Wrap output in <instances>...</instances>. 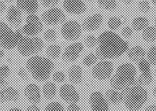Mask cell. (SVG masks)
<instances>
[{"label": "cell", "mask_w": 156, "mask_h": 111, "mask_svg": "<svg viewBox=\"0 0 156 111\" xmlns=\"http://www.w3.org/2000/svg\"><path fill=\"white\" fill-rule=\"evenodd\" d=\"M65 18L64 12L60 8L55 6L50 7L42 15V20L48 25H56L63 22Z\"/></svg>", "instance_id": "12"}, {"label": "cell", "mask_w": 156, "mask_h": 111, "mask_svg": "<svg viewBox=\"0 0 156 111\" xmlns=\"http://www.w3.org/2000/svg\"><path fill=\"white\" fill-rule=\"evenodd\" d=\"M4 2H12L13 0H3Z\"/></svg>", "instance_id": "49"}, {"label": "cell", "mask_w": 156, "mask_h": 111, "mask_svg": "<svg viewBox=\"0 0 156 111\" xmlns=\"http://www.w3.org/2000/svg\"><path fill=\"white\" fill-rule=\"evenodd\" d=\"M155 72H156V71H155Z\"/></svg>", "instance_id": "53"}, {"label": "cell", "mask_w": 156, "mask_h": 111, "mask_svg": "<svg viewBox=\"0 0 156 111\" xmlns=\"http://www.w3.org/2000/svg\"><path fill=\"white\" fill-rule=\"evenodd\" d=\"M137 67L140 72L137 78L136 84L140 86H147L152 83L153 76L151 70V64L149 61L144 58L137 62Z\"/></svg>", "instance_id": "8"}, {"label": "cell", "mask_w": 156, "mask_h": 111, "mask_svg": "<svg viewBox=\"0 0 156 111\" xmlns=\"http://www.w3.org/2000/svg\"><path fill=\"white\" fill-rule=\"evenodd\" d=\"M84 42L85 45L88 47L90 48L95 47V46H97L98 37L94 35L87 36L84 39Z\"/></svg>", "instance_id": "35"}, {"label": "cell", "mask_w": 156, "mask_h": 111, "mask_svg": "<svg viewBox=\"0 0 156 111\" xmlns=\"http://www.w3.org/2000/svg\"><path fill=\"white\" fill-rule=\"evenodd\" d=\"M122 25V21L121 18L117 16L110 17L107 21V25L108 28L112 31L120 28Z\"/></svg>", "instance_id": "30"}, {"label": "cell", "mask_w": 156, "mask_h": 111, "mask_svg": "<svg viewBox=\"0 0 156 111\" xmlns=\"http://www.w3.org/2000/svg\"><path fill=\"white\" fill-rule=\"evenodd\" d=\"M68 76L69 80L73 83H80L83 78L82 69L79 65H73L69 69Z\"/></svg>", "instance_id": "22"}, {"label": "cell", "mask_w": 156, "mask_h": 111, "mask_svg": "<svg viewBox=\"0 0 156 111\" xmlns=\"http://www.w3.org/2000/svg\"><path fill=\"white\" fill-rule=\"evenodd\" d=\"M8 111H23L21 108L18 107H12L11 109H9Z\"/></svg>", "instance_id": "45"}, {"label": "cell", "mask_w": 156, "mask_h": 111, "mask_svg": "<svg viewBox=\"0 0 156 111\" xmlns=\"http://www.w3.org/2000/svg\"><path fill=\"white\" fill-rule=\"evenodd\" d=\"M40 1L45 6L51 7L55 6L58 3L59 0H40Z\"/></svg>", "instance_id": "40"}, {"label": "cell", "mask_w": 156, "mask_h": 111, "mask_svg": "<svg viewBox=\"0 0 156 111\" xmlns=\"http://www.w3.org/2000/svg\"><path fill=\"white\" fill-rule=\"evenodd\" d=\"M11 70L8 65L0 66V88L7 86L8 80L11 76Z\"/></svg>", "instance_id": "26"}, {"label": "cell", "mask_w": 156, "mask_h": 111, "mask_svg": "<svg viewBox=\"0 0 156 111\" xmlns=\"http://www.w3.org/2000/svg\"><path fill=\"white\" fill-rule=\"evenodd\" d=\"M20 98L19 91L12 86H5L0 89V102L3 103L15 102Z\"/></svg>", "instance_id": "15"}, {"label": "cell", "mask_w": 156, "mask_h": 111, "mask_svg": "<svg viewBox=\"0 0 156 111\" xmlns=\"http://www.w3.org/2000/svg\"><path fill=\"white\" fill-rule=\"evenodd\" d=\"M68 111H81L77 103H70L68 107Z\"/></svg>", "instance_id": "41"}, {"label": "cell", "mask_w": 156, "mask_h": 111, "mask_svg": "<svg viewBox=\"0 0 156 111\" xmlns=\"http://www.w3.org/2000/svg\"><path fill=\"white\" fill-rule=\"evenodd\" d=\"M42 92L46 99H53L57 94L56 86L54 82H46L43 86Z\"/></svg>", "instance_id": "25"}, {"label": "cell", "mask_w": 156, "mask_h": 111, "mask_svg": "<svg viewBox=\"0 0 156 111\" xmlns=\"http://www.w3.org/2000/svg\"><path fill=\"white\" fill-rule=\"evenodd\" d=\"M25 97L32 104H37L42 98V92L39 86L34 83L27 84L24 89Z\"/></svg>", "instance_id": "16"}, {"label": "cell", "mask_w": 156, "mask_h": 111, "mask_svg": "<svg viewBox=\"0 0 156 111\" xmlns=\"http://www.w3.org/2000/svg\"><path fill=\"white\" fill-rule=\"evenodd\" d=\"M128 57L133 61H140L145 58L147 52L144 47L141 46H134L129 48L127 52Z\"/></svg>", "instance_id": "21"}, {"label": "cell", "mask_w": 156, "mask_h": 111, "mask_svg": "<svg viewBox=\"0 0 156 111\" xmlns=\"http://www.w3.org/2000/svg\"><path fill=\"white\" fill-rule=\"evenodd\" d=\"M148 98V92L144 87L135 83L123 92V101L128 109L137 111L145 104Z\"/></svg>", "instance_id": "4"}, {"label": "cell", "mask_w": 156, "mask_h": 111, "mask_svg": "<svg viewBox=\"0 0 156 111\" xmlns=\"http://www.w3.org/2000/svg\"><path fill=\"white\" fill-rule=\"evenodd\" d=\"M106 97L109 102L118 104L123 101V92L116 89H110L106 92Z\"/></svg>", "instance_id": "23"}, {"label": "cell", "mask_w": 156, "mask_h": 111, "mask_svg": "<svg viewBox=\"0 0 156 111\" xmlns=\"http://www.w3.org/2000/svg\"><path fill=\"white\" fill-rule=\"evenodd\" d=\"M26 111H41V110L37 104H31L27 108Z\"/></svg>", "instance_id": "42"}, {"label": "cell", "mask_w": 156, "mask_h": 111, "mask_svg": "<svg viewBox=\"0 0 156 111\" xmlns=\"http://www.w3.org/2000/svg\"><path fill=\"white\" fill-rule=\"evenodd\" d=\"M113 70V63L107 60L103 59L94 66L92 75L98 80L105 81L110 78Z\"/></svg>", "instance_id": "7"}, {"label": "cell", "mask_w": 156, "mask_h": 111, "mask_svg": "<svg viewBox=\"0 0 156 111\" xmlns=\"http://www.w3.org/2000/svg\"><path fill=\"white\" fill-rule=\"evenodd\" d=\"M27 69L32 77L39 81H45L50 77L55 68V64L48 58L34 55L27 61Z\"/></svg>", "instance_id": "3"}, {"label": "cell", "mask_w": 156, "mask_h": 111, "mask_svg": "<svg viewBox=\"0 0 156 111\" xmlns=\"http://www.w3.org/2000/svg\"><path fill=\"white\" fill-rule=\"evenodd\" d=\"M59 96L65 101L70 103H77L80 95L76 89L69 84H65L59 89Z\"/></svg>", "instance_id": "13"}, {"label": "cell", "mask_w": 156, "mask_h": 111, "mask_svg": "<svg viewBox=\"0 0 156 111\" xmlns=\"http://www.w3.org/2000/svg\"><path fill=\"white\" fill-rule=\"evenodd\" d=\"M98 4L103 10L112 11L116 9L117 2L116 0H98Z\"/></svg>", "instance_id": "29"}, {"label": "cell", "mask_w": 156, "mask_h": 111, "mask_svg": "<svg viewBox=\"0 0 156 111\" xmlns=\"http://www.w3.org/2000/svg\"><path fill=\"white\" fill-rule=\"evenodd\" d=\"M62 53V49L59 45L52 44L48 47L47 54L48 57L53 59L59 57Z\"/></svg>", "instance_id": "28"}, {"label": "cell", "mask_w": 156, "mask_h": 111, "mask_svg": "<svg viewBox=\"0 0 156 111\" xmlns=\"http://www.w3.org/2000/svg\"><path fill=\"white\" fill-rule=\"evenodd\" d=\"M53 79L55 82L61 83L66 80V74L62 71H57L53 74Z\"/></svg>", "instance_id": "37"}, {"label": "cell", "mask_w": 156, "mask_h": 111, "mask_svg": "<svg viewBox=\"0 0 156 111\" xmlns=\"http://www.w3.org/2000/svg\"><path fill=\"white\" fill-rule=\"evenodd\" d=\"M43 40L37 36H28L24 34L17 46L18 52L24 56H33L43 49Z\"/></svg>", "instance_id": "6"}, {"label": "cell", "mask_w": 156, "mask_h": 111, "mask_svg": "<svg viewBox=\"0 0 156 111\" xmlns=\"http://www.w3.org/2000/svg\"><path fill=\"white\" fill-rule=\"evenodd\" d=\"M43 28L42 20L36 14L28 15L22 28L24 34L28 36H36Z\"/></svg>", "instance_id": "9"}, {"label": "cell", "mask_w": 156, "mask_h": 111, "mask_svg": "<svg viewBox=\"0 0 156 111\" xmlns=\"http://www.w3.org/2000/svg\"><path fill=\"white\" fill-rule=\"evenodd\" d=\"M145 111H156V105L150 104L147 105L145 109Z\"/></svg>", "instance_id": "43"}, {"label": "cell", "mask_w": 156, "mask_h": 111, "mask_svg": "<svg viewBox=\"0 0 156 111\" xmlns=\"http://www.w3.org/2000/svg\"><path fill=\"white\" fill-rule=\"evenodd\" d=\"M138 8L143 12H148L151 9V5L148 1L147 0H141L138 3Z\"/></svg>", "instance_id": "36"}, {"label": "cell", "mask_w": 156, "mask_h": 111, "mask_svg": "<svg viewBox=\"0 0 156 111\" xmlns=\"http://www.w3.org/2000/svg\"><path fill=\"white\" fill-rule=\"evenodd\" d=\"M134 29L132 26H126L122 28V34L124 37L126 38H130L133 35Z\"/></svg>", "instance_id": "39"}, {"label": "cell", "mask_w": 156, "mask_h": 111, "mask_svg": "<svg viewBox=\"0 0 156 111\" xmlns=\"http://www.w3.org/2000/svg\"><path fill=\"white\" fill-rule=\"evenodd\" d=\"M63 7L69 14L80 15L86 9V5L83 0H64Z\"/></svg>", "instance_id": "18"}, {"label": "cell", "mask_w": 156, "mask_h": 111, "mask_svg": "<svg viewBox=\"0 0 156 111\" xmlns=\"http://www.w3.org/2000/svg\"><path fill=\"white\" fill-rule=\"evenodd\" d=\"M24 34L22 28L14 31L5 23L0 22V46L7 50L17 47Z\"/></svg>", "instance_id": "5"}, {"label": "cell", "mask_w": 156, "mask_h": 111, "mask_svg": "<svg viewBox=\"0 0 156 111\" xmlns=\"http://www.w3.org/2000/svg\"><path fill=\"white\" fill-rule=\"evenodd\" d=\"M84 49V46L81 42H75L68 46L63 54V58L66 61L73 62L77 59Z\"/></svg>", "instance_id": "14"}, {"label": "cell", "mask_w": 156, "mask_h": 111, "mask_svg": "<svg viewBox=\"0 0 156 111\" xmlns=\"http://www.w3.org/2000/svg\"><path fill=\"white\" fill-rule=\"evenodd\" d=\"M82 27L80 23L74 20H69L62 25L61 33L63 37L67 40L73 41L80 36Z\"/></svg>", "instance_id": "10"}, {"label": "cell", "mask_w": 156, "mask_h": 111, "mask_svg": "<svg viewBox=\"0 0 156 111\" xmlns=\"http://www.w3.org/2000/svg\"><path fill=\"white\" fill-rule=\"evenodd\" d=\"M83 1H92V0H83Z\"/></svg>", "instance_id": "51"}, {"label": "cell", "mask_w": 156, "mask_h": 111, "mask_svg": "<svg viewBox=\"0 0 156 111\" xmlns=\"http://www.w3.org/2000/svg\"><path fill=\"white\" fill-rule=\"evenodd\" d=\"M137 79L135 67L128 62L119 65L112 77L111 84L113 88L124 91L135 84Z\"/></svg>", "instance_id": "2"}, {"label": "cell", "mask_w": 156, "mask_h": 111, "mask_svg": "<svg viewBox=\"0 0 156 111\" xmlns=\"http://www.w3.org/2000/svg\"><path fill=\"white\" fill-rule=\"evenodd\" d=\"M149 20L144 16L135 17L132 22V27L134 30L138 32H143L149 26Z\"/></svg>", "instance_id": "24"}, {"label": "cell", "mask_w": 156, "mask_h": 111, "mask_svg": "<svg viewBox=\"0 0 156 111\" xmlns=\"http://www.w3.org/2000/svg\"><path fill=\"white\" fill-rule=\"evenodd\" d=\"M17 75L18 78L22 80H26L29 77V72L27 69L25 68H19L17 71Z\"/></svg>", "instance_id": "38"}, {"label": "cell", "mask_w": 156, "mask_h": 111, "mask_svg": "<svg viewBox=\"0 0 156 111\" xmlns=\"http://www.w3.org/2000/svg\"><path fill=\"white\" fill-rule=\"evenodd\" d=\"M16 3L22 12L28 15L35 14L39 6L37 0H17Z\"/></svg>", "instance_id": "19"}, {"label": "cell", "mask_w": 156, "mask_h": 111, "mask_svg": "<svg viewBox=\"0 0 156 111\" xmlns=\"http://www.w3.org/2000/svg\"><path fill=\"white\" fill-rule=\"evenodd\" d=\"M5 9H6V5L5 3V2L3 1L0 0V14L3 12Z\"/></svg>", "instance_id": "44"}, {"label": "cell", "mask_w": 156, "mask_h": 111, "mask_svg": "<svg viewBox=\"0 0 156 111\" xmlns=\"http://www.w3.org/2000/svg\"><path fill=\"white\" fill-rule=\"evenodd\" d=\"M44 111H65L63 105L57 102L48 103L45 108Z\"/></svg>", "instance_id": "32"}, {"label": "cell", "mask_w": 156, "mask_h": 111, "mask_svg": "<svg viewBox=\"0 0 156 111\" xmlns=\"http://www.w3.org/2000/svg\"><path fill=\"white\" fill-rule=\"evenodd\" d=\"M152 92L153 96L156 99V86L153 88V89H152Z\"/></svg>", "instance_id": "47"}, {"label": "cell", "mask_w": 156, "mask_h": 111, "mask_svg": "<svg viewBox=\"0 0 156 111\" xmlns=\"http://www.w3.org/2000/svg\"><path fill=\"white\" fill-rule=\"evenodd\" d=\"M22 11L17 5H12L7 10L6 18L11 24L17 25L22 21Z\"/></svg>", "instance_id": "20"}, {"label": "cell", "mask_w": 156, "mask_h": 111, "mask_svg": "<svg viewBox=\"0 0 156 111\" xmlns=\"http://www.w3.org/2000/svg\"><path fill=\"white\" fill-rule=\"evenodd\" d=\"M121 1L125 4H130L133 2V0H121Z\"/></svg>", "instance_id": "48"}, {"label": "cell", "mask_w": 156, "mask_h": 111, "mask_svg": "<svg viewBox=\"0 0 156 111\" xmlns=\"http://www.w3.org/2000/svg\"><path fill=\"white\" fill-rule=\"evenodd\" d=\"M147 55L150 63L156 66V45L151 47L148 49Z\"/></svg>", "instance_id": "34"}, {"label": "cell", "mask_w": 156, "mask_h": 111, "mask_svg": "<svg viewBox=\"0 0 156 111\" xmlns=\"http://www.w3.org/2000/svg\"><path fill=\"white\" fill-rule=\"evenodd\" d=\"M89 102L92 111H109V102L101 91L92 92L89 96Z\"/></svg>", "instance_id": "11"}, {"label": "cell", "mask_w": 156, "mask_h": 111, "mask_svg": "<svg viewBox=\"0 0 156 111\" xmlns=\"http://www.w3.org/2000/svg\"><path fill=\"white\" fill-rule=\"evenodd\" d=\"M152 2H153L154 3L155 5H156V0H152Z\"/></svg>", "instance_id": "50"}, {"label": "cell", "mask_w": 156, "mask_h": 111, "mask_svg": "<svg viewBox=\"0 0 156 111\" xmlns=\"http://www.w3.org/2000/svg\"><path fill=\"white\" fill-rule=\"evenodd\" d=\"M143 39L147 42H153L156 40V26H149L143 31Z\"/></svg>", "instance_id": "27"}, {"label": "cell", "mask_w": 156, "mask_h": 111, "mask_svg": "<svg viewBox=\"0 0 156 111\" xmlns=\"http://www.w3.org/2000/svg\"><path fill=\"white\" fill-rule=\"evenodd\" d=\"M98 57L96 54L90 53L84 56L83 59V63L86 67H92L97 63Z\"/></svg>", "instance_id": "31"}, {"label": "cell", "mask_w": 156, "mask_h": 111, "mask_svg": "<svg viewBox=\"0 0 156 111\" xmlns=\"http://www.w3.org/2000/svg\"><path fill=\"white\" fill-rule=\"evenodd\" d=\"M0 111H2L0 110Z\"/></svg>", "instance_id": "54"}, {"label": "cell", "mask_w": 156, "mask_h": 111, "mask_svg": "<svg viewBox=\"0 0 156 111\" xmlns=\"http://www.w3.org/2000/svg\"><path fill=\"white\" fill-rule=\"evenodd\" d=\"M104 17L101 14L95 13L88 16L83 23V27L87 31H96L101 26Z\"/></svg>", "instance_id": "17"}, {"label": "cell", "mask_w": 156, "mask_h": 111, "mask_svg": "<svg viewBox=\"0 0 156 111\" xmlns=\"http://www.w3.org/2000/svg\"><path fill=\"white\" fill-rule=\"evenodd\" d=\"M44 36L46 41L48 42H53L57 39V33L55 29L50 28L45 31Z\"/></svg>", "instance_id": "33"}, {"label": "cell", "mask_w": 156, "mask_h": 111, "mask_svg": "<svg viewBox=\"0 0 156 111\" xmlns=\"http://www.w3.org/2000/svg\"><path fill=\"white\" fill-rule=\"evenodd\" d=\"M96 47V54L105 60L119 57L129 48L127 42L112 31H105L100 35Z\"/></svg>", "instance_id": "1"}, {"label": "cell", "mask_w": 156, "mask_h": 111, "mask_svg": "<svg viewBox=\"0 0 156 111\" xmlns=\"http://www.w3.org/2000/svg\"><path fill=\"white\" fill-rule=\"evenodd\" d=\"M4 55V52L3 50L2 49H0V64L2 63V61L3 59Z\"/></svg>", "instance_id": "46"}, {"label": "cell", "mask_w": 156, "mask_h": 111, "mask_svg": "<svg viewBox=\"0 0 156 111\" xmlns=\"http://www.w3.org/2000/svg\"><path fill=\"white\" fill-rule=\"evenodd\" d=\"M155 23H156V20H155Z\"/></svg>", "instance_id": "52"}]
</instances>
